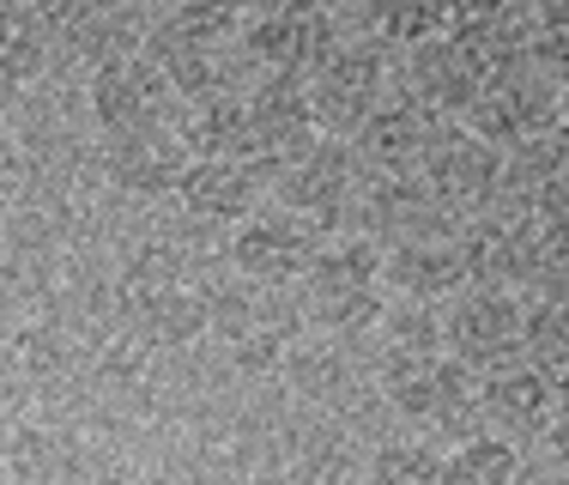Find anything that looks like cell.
<instances>
[{"label":"cell","instance_id":"obj_16","mask_svg":"<svg viewBox=\"0 0 569 485\" xmlns=\"http://www.w3.org/2000/svg\"><path fill=\"white\" fill-rule=\"evenodd\" d=\"M442 485H521V449L503 430H467L442 462Z\"/></svg>","mask_w":569,"mask_h":485},{"label":"cell","instance_id":"obj_6","mask_svg":"<svg viewBox=\"0 0 569 485\" xmlns=\"http://www.w3.org/2000/svg\"><path fill=\"white\" fill-rule=\"evenodd\" d=\"M316 242L321 237L309 231L303 219H291L284 207H273V212L254 207L249 219L237 225V237H230V261H237L242 279H261V286H291V279L309 267Z\"/></svg>","mask_w":569,"mask_h":485},{"label":"cell","instance_id":"obj_2","mask_svg":"<svg viewBox=\"0 0 569 485\" xmlns=\"http://www.w3.org/2000/svg\"><path fill=\"white\" fill-rule=\"evenodd\" d=\"M388 91V67L376 49H328L316 61V86H309V116L316 128H328L333 140L358 133V121L382 103Z\"/></svg>","mask_w":569,"mask_h":485},{"label":"cell","instance_id":"obj_7","mask_svg":"<svg viewBox=\"0 0 569 485\" xmlns=\"http://www.w3.org/2000/svg\"><path fill=\"white\" fill-rule=\"evenodd\" d=\"M418 165H425V195L437 207H479L503 182V152L479 133H437Z\"/></svg>","mask_w":569,"mask_h":485},{"label":"cell","instance_id":"obj_10","mask_svg":"<svg viewBox=\"0 0 569 485\" xmlns=\"http://www.w3.org/2000/svg\"><path fill=\"white\" fill-rule=\"evenodd\" d=\"M551 383L558 376L527 358L503 364L491 370V383H479V419H491V430L503 437H539L551 425Z\"/></svg>","mask_w":569,"mask_h":485},{"label":"cell","instance_id":"obj_5","mask_svg":"<svg viewBox=\"0 0 569 485\" xmlns=\"http://www.w3.org/2000/svg\"><path fill=\"white\" fill-rule=\"evenodd\" d=\"M467 249L460 237L437 231H418V237H400L382 249V291H400V298H418V304H449L455 291H467Z\"/></svg>","mask_w":569,"mask_h":485},{"label":"cell","instance_id":"obj_8","mask_svg":"<svg viewBox=\"0 0 569 485\" xmlns=\"http://www.w3.org/2000/svg\"><path fill=\"white\" fill-rule=\"evenodd\" d=\"M103 146H110V177L128 188V195H164V188H176V182H182V170H188L182 133L164 128V121L103 133Z\"/></svg>","mask_w":569,"mask_h":485},{"label":"cell","instance_id":"obj_9","mask_svg":"<svg viewBox=\"0 0 569 485\" xmlns=\"http://www.w3.org/2000/svg\"><path fill=\"white\" fill-rule=\"evenodd\" d=\"M176 195H182V207L194 212V219L242 225L261 207V177H254L249 158H188Z\"/></svg>","mask_w":569,"mask_h":485},{"label":"cell","instance_id":"obj_14","mask_svg":"<svg viewBox=\"0 0 569 485\" xmlns=\"http://www.w3.org/2000/svg\"><path fill=\"white\" fill-rule=\"evenodd\" d=\"M176 133H182L188 158H242V152H254L249 146V110H242V98H230V91L188 98V121Z\"/></svg>","mask_w":569,"mask_h":485},{"label":"cell","instance_id":"obj_13","mask_svg":"<svg viewBox=\"0 0 569 485\" xmlns=\"http://www.w3.org/2000/svg\"><path fill=\"white\" fill-rule=\"evenodd\" d=\"M485 61H479V49H467V43H425L412 56V91H418V110H467L472 98H479V86H485Z\"/></svg>","mask_w":569,"mask_h":485},{"label":"cell","instance_id":"obj_21","mask_svg":"<svg viewBox=\"0 0 569 485\" xmlns=\"http://www.w3.org/2000/svg\"><path fill=\"white\" fill-rule=\"evenodd\" d=\"M563 485H569V479H563Z\"/></svg>","mask_w":569,"mask_h":485},{"label":"cell","instance_id":"obj_1","mask_svg":"<svg viewBox=\"0 0 569 485\" xmlns=\"http://www.w3.org/2000/svg\"><path fill=\"white\" fill-rule=\"evenodd\" d=\"M455 309L442 316V353L460 358L467 370H503L521 358L527 304L509 286H467L449 298Z\"/></svg>","mask_w":569,"mask_h":485},{"label":"cell","instance_id":"obj_20","mask_svg":"<svg viewBox=\"0 0 569 485\" xmlns=\"http://www.w3.org/2000/svg\"><path fill=\"white\" fill-rule=\"evenodd\" d=\"M152 334L158 340H200V334H207V298L188 291V286H158Z\"/></svg>","mask_w":569,"mask_h":485},{"label":"cell","instance_id":"obj_12","mask_svg":"<svg viewBox=\"0 0 569 485\" xmlns=\"http://www.w3.org/2000/svg\"><path fill=\"white\" fill-rule=\"evenodd\" d=\"M430 140H437L430 110H418V103H376V110L358 121V146H351V152H358V165H370V170L406 177V170L430 152Z\"/></svg>","mask_w":569,"mask_h":485},{"label":"cell","instance_id":"obj_4","mask_svg":"<svg viewBox=\"0 0 569 485\" xmlns=\"http://www.w3.org/2000/svg\"><path fill=\"white\" fill-rule=\"evenodd\" d=\"M467 110H472L479 140H491L497 152H503V146H521V140H533V133H551V121H558L563 103H558V91H551L546 73H503V79H485Z\"/></svg>","mask_w":569,"mask_h":485},{"label":"cell","instance_id":"obj_15","mask_svg":"<svg viewBox=\"0 0 569 485\" xmlns=\"http://www.w3.org/2000/svg\"><path fill=\"white\" fill-rule=\"evenodd\" d=\"M249 43H254V61H261L267 73H303L309 61L328 56L321 31L303 19V12H291V7H273V12H267V19L249 31Z\"/></svg>","mask_w":569,"mask_h":485},{"label":"cell","instance_id":"obj_17","mask_svg":"<svg viewBox=\"0 0 569 485\" xmlns=\"http://www.w3.org/2000/svg\"><path fill=\"white\" fill-rule=\"evenodd\" d=\"M43 67H49V31L19 0H0V86H31Z\"/></svg>","mask_w":569,"mask_h":485},{"label":"cell","instance_id":"obj_3","mask_svg":"<svg viewBox=\"0 0 569 485\" xmlns=\"http://www.w3.org/2000/svg\"><path fill=\"white\" fill-rule=\"evenodd\" d=\"M170 73L158 67L152 56H116V61H98L91 67V116H98L103 133H121V128H146V121H164L170 110Z\"/></svg>","mask_w":569,"mask_h":485},{"label":"cell","instance_id":"obj_18","mask_svg":"<svg viewBox=\"0 0 569 485\" xmlns=\"http://www.w3.org/2000/svg\"><path fill=\"white\" fill-rule=\"evenodd\" d=\"M376 328H382L388 353H442V316L418 298H388Z\"/></svg>","mask_w":569,"mask_h":485},{"label":"cell","instance_id":"obj_19","mask_svg":"<svg viewBox=\"0 0 569 485\" xmlns=\"http://www.w3.org/2000/svg\"><path fill=\"white\" fill-rule=\"evenodd\" d=\"M370 485H442V455L430 443H388L370 462Z\"/></svg>","mask_w":569,"mask_h":485},{"label":"cell","instance_id":"obj_11","mask_svg":"<svg viewBox=\"0 0 569 485\" xmlns=\"http://www.w3.org/2000/svg\"><path fill=\"white\" fill-rule=\"evenodd\" d=\"M249 146L267 158H291L297 146L316 140V116H309V86H297V73H267L249 91Z\"/></svg>","mask_w":569,"mask_h":485}]
</instances>
